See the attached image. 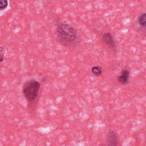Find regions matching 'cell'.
<instances>
[{"mask_svg": "<svg viewBox=\"0 0 146 146\" xmlns=\"http://www.w3.org/2000/svg\"><path fill=\"white\" fill-rule=\"evenodd\" d=\"M129 77V72L127 70H124L121 71L120 75L118 77V81L121 84H127L128 82Z\"/></svg>", "mask_w": 146, "mask_h": 146, "instance_id": "5", "label": "cell"}, {"mask_svg": "<svg viewBox=\"0 0 146 146\" xmlns=\"http://www.w3.org/2000/svg\"><path fill=\"white\" fill-rule=\"evenodd\" d=\"M56 35L59 42L67 46L72 44L76 40L78 36L74 28L66 23H61L58 26Z\"/></svg>", "mask_w": 146, "mask_h": 146, "instance_id": "1", "label": "cell"}, {"mask_svg": "<svg viewBox=\"0 0 146 146\" xmlns=\"http://www.w3.org/2000/svg\"><path fill=\"white\" fill-rule=\"evenodd\" d=\"M139 23L143 27L146 26V13L141 15L138 19Z\"/></svg>", "mask_w": 146, "mask_h": 146, "instance_id": "6", "label": "cell"}, {"mask_svg": "<svg viewBox=\"0 0 146 146\" xmlns=\"http://www.w3.org/2000/svg\"><path fill=\"white\" fill-rule=\"evenodd\" d=\"M91 71L95 75L99 76L102 74V68L99 66H94L92 67Z\"/></svg>", "mask_w": 146, "mask_h": 146, "instance_id": "7", "label": "cell"}, {"mask_svg": "<svg viewBox=\"0 0 146 146\" xmlns=\"http://www.w3.org/2000/svg\"><path fill=\"white\" fill-rule=\"evenodd\" d=\"M1 51V62H2L3 60V55L5 54V50L2 47H1V51Z\"/></svg>", "mask_w": 146, "mask_h": 146, "instance_id": "9", "label": "cell"}, {"mask_svg": "<svg viewBox=\"0 0 146 146\" xmlns=\"http://www.w3.org/2000/svg\"><path fill=\"white\" fill-rule=\"evenodd\" d=\"M103 40L111 48L115 49L116 47V44L114 39L111 34L108 33H104L102 36Z\"/></svg>", "mask_w": 146, "mask_h": 146, "instance_id": "3", "label": "cell"}, {"mask_svg": "<svg viewBox=\"0 0 146 146\" xmlns=\"http://www.w3.org/2000/svg\"><path fill=\"white\" fill-rule=\"evenodd\" d=\"M118 137L116 133L112 131L109 132L107 138V142L109 145H118Z\"/></svg>", "mask_w": 146, "mask_h": 146, "instance_id": "4", "label": "cell"}, {"mask_svg": "<svg viewBox=\"0 0 146 146\" xmlns=\"http://www.w3.org/2000/svg\"><path fill=\"white\" fill-rule=\"evenodd\" d=\"M8 5L7 0H0V9L3 10L5 9Z\"/></svg>", "mask_w": 146, "mask_h": 146, "instance_id": "8", "label": "cell"}, {"mask_svg": "<svg viewBox=\"0 0 146 146\" xmlns=\"http://www.w3.org/2000/svg\"><path fill=\"white\" fill-rule=\"evenodd\" d=\"M40 87V83L36 80L30 79L26 82L22 88V92L25 99L29 102H33L38 95Z\"/></svg>", "mask_w": 146, "mask_h": 146, "instance_id": "2", "label": "cell"}]
</instances>
